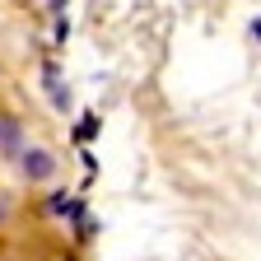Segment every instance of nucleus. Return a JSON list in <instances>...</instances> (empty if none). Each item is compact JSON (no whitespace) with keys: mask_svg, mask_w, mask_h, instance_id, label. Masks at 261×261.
I'll return each instance as SVG.
<instances>
[{"mask_svg":"<svg viewBox=\"0 0 261 261\" xmlns=\"http://www.w3.org/2000/svg\"><path fill=\"white\" fill-rule=\"evenodd\" d=\"M19 159H23V173H28L33 182H47V177L56 173V159H51L47 149H23Z\"/></svg>","mask_w":261,"mask_h":261,"instance_id":"obj_1","label":"nucleus"}]
</instances>
